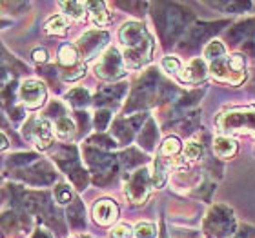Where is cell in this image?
Instances as JSON below:
<instances>
[{
  "label": "cell",
  "instance_id": "cell-7",
  "mask_svg": "<svg viewBox=\"0 0 255 238\" xmlns=\"http://www.w3.org/2000/svg\"><path fill=\"white\" fill-rule=\"evenodd\" d=\"M210 73L206 68V60L204 59H193L190 60L186 68H182V71L177 75V79L186 84H197L202 79H206V75Z\"/></svg>",
  "mask_w": 255,
  "mask_h": 238
},
{
  "label": "cell",
  "instance_id": "cell-20",
  "mask_svg": "<svg viewBox=\"0 0 255 238\" xmlns=\"http://www.w3.org/2000/svg\"><path fill=\"white\" fill-rule=\"evenodd\" d=\"M33 60H35V62H46V60H48V51L44 48L35 49V51H33Z\"/></svg>",
  "mask_w": 255,
  "mask_h": 238
},
{
  "label": "cell",
  "instance_id": "cell-19",
  "mask_svg": "<svg viewBox=\"0 0 255 238\" xmlns=\"http://www.w3.org/2000/svg\"><path fill=\"white\" fill-rule=\"evenodd\" d=\"M202 155V148H201V144H197V142H186V148H184V157H186L188 160H197L199 157Z\"/></svg>",
  "mask_w": 255,
  "mask_h": 238
},
{
  "label": "cell",
  "instance_id": "cell-1",
  "mask_svg": "<svg viewBox=\"0 0 255 238\" xmlns=\"http://www.w3.org/2000/svg\"><path fill=\"white\" fill-rule=\"evenodd\" d=\"M123 59L128 69H138L146 66L153 55V40L148 29L140 22H128L119 33Z\"/></svg>",
  "mask_w": 255,
  "mask_h": 238
},
{
  "label": "cell",
  "instance_id": "cell-15",
  "mask_svg": "<svg viewBox=\"0 0 255 238\" xmlns=\"http://www.w3.org/2000/svg\"><path fill=\"white\" fill-rule=\"evenodd\" d=\"M181 149H182L181 140L177 137H170V138H166L164 144L160 146V155H162V157H175V155L181 153Z\"/></svg>",
  "mask_w": 255,
  "mask_h": 238
},
{
  "label": "cell",
  "instance_id": "cell-10",
  "mask_svg": "<svg viewBox=\"0 0 255 238\" xmlns=\"http://www.w3.org/2000/svg\"><path fill=\"white\" fill-rule=\"evenodd\" d=\"M60 9L64 11V16L66 18H71V20H84L86 13H88V4L86 2H60Z\"/></svg>",
  "mask_w": 255,
  "mask_h": 238
},
{
  "label": "cell",
  "instance_id": "cell-21",
  "mask_svg": "<svg viewBox=\"0 0 255 238\" xmlns=\"http://www.w3.org/2000/svg\"><path fill=\"white\" fill-rule=\"evenodd\" d=\"M7 148V140H5V137L2 135V149H5Z\"/></svg>",
  "mask_w": 255,
  "mask_h": 238
},
{
  "label": "cell",
  "instance_id": "cell-12",
  "mask_svg": "<svg viewBox=\"0 0 255 238\" xmlns=\"http://www.w3.org/2000/svg\"><path fill=\"white\" fill-rule=\"evenodd\" d=\"M59 62L62 66H66V68L75 66V64L79 62V51H77V48L71 46V44H64L59 51Z\"/></svg>",
  "mask_w": 255,
  "mask_h": 238
},
{
  "label": "cell",
  "instance_id": "cell-14",
  "mask_svg": "<svg viewBox=\"0 0 255 238\" xmlns=\"http://www.w3.org/2000/svg\"><path fill=\"white\" fill-rule=\"evenodd\" d=\"M55 135H57L60 140H69V138H73V135H75L73 122L69 120V118H60V120L57 122V127H55Z\"/></svg>",
  "mask_w": 255,
  "mask_h": 238
},
{
  "label": "cell",
  "instance_id": "cell-18",
  "mask_svg": "<svg viewBox=\"0 0 255 238\" xmlns=\"http://www.w3.org/2000/svg\"><path fill=\"white\" fill-rule=\"evenodd\" d=\"M160 64H162V68H164L166 73H170V75H179L182 71V64L179 62V59H175V57H164Z\"/></svg>",
  "mask_w": 255,
  "mask_h": 238
},
{
  "label": "cell",
  "instance_id": "cell-9",
  "mask_svg": "<svg viewBox=\"0 0 255 238\" xmlns=\"http://www.w3.org/2000/svg\"><path fill=\"white\" fill-rule=\"evenodd\" d=\"M213 151H215L219 159H232L237 153V142L232 137L221 135V137L213 140Z\"/></svg>",
  "mask_w": 255,
  "mask_h": 238
},
{
  "label": "cell",
  "instance_id": "cell-13",
  "mask_svg": "<svg viewBox=\"0 0 255 238\" xmlns=\"http://www.w3.org/2000/svg\"><path fill=\"white\" fill-rule=\"evenodd\" d=\"M224 55H226V48H224L219 40L210 42L206 46V49H204V60H206L208 64L215 62V60H219L221 57H224Z\"/></svg>",
  "mask_w": 255,
  "mask_h": 238
},
{
  "label": "cell",
  "instance_id": "cell-2",
  "mask_svg": "<svg viewBox=\"0 0 255 238\" xmlns=\"http://www.w3.org/2000/svg\"><path fill=\"white\" fill-rule=\"evenodd\" d=\"M208 71L221 84L241 85L246 79V60L243 55H224L210 64Z\"/></svg>",
  "mask_w": 255,
  "mask_h": 238
},
{
  "label": "cell",
  "instance_id": "cell-8",
  "mask_svg": "<svg viewBox=\"0 0 255 238\" xmlns=\"http://www.w3.org/2000/svg\"><path fill=\"white\" fill-rule=\"evenodd\" d=\"M88 4V15H90V20L95 24V26L102 27L108 26L112 22V16L108 13L106 4L104 2H86Z\"/></svg>",
  "mask_w": 255,
  "mask_h": 238
},
{
  "label": "cell",
  "instance_id": "cell-11",
  "mask_svg": "<svg viewBox=\"0 0 255 238\" xmlns=\"http://www.w3.org/2000/svg\"><path fill=\"white\" fill-rule=\"evenodd\" d=\"M68 27H69V22L68 18L64 15H57V16H51L46 24V33L48 35H66L68 33Z\"/></svg>",
  "mask_w": 255,
  "mask_h": 238
},
{
  "label": "cell",
  "instance_id": "cell-3",
  "mask_svg": "<svg viewBox=\"0 0 255 238\" xmlns=\"http://www.w3.org/2000/svg\"><path fill=\"white\" fill-rule=\"evenodd\" d=\"M128 71L126 64H124L123 53L119 51L117 48H110L106 53L101 55L99 64L95 66V73L97 77L106 80H115L124 77Z\"/></svg>",
  "mask_w": 255,
  "mask_h": 238
},
{
  "label": "cell",
  "instance_id": "cell-4",
  "mask_svg": "<svg viewBox=\"0 0 255 238\" xmlns=\"http://www.w3.org/2000/svg\"><path fill=\"white\" fill-rule=\"evenodd\" d=\"M18 96H20V102L24 104V107L33 111V109H38L46 104L48 91H46V85L40 80L29 79L26 82H22L20 89H18Z\"/></svg>",
  "mask_w": 255,
  "mask_h": 238
},
{
  "label": "cell",
  "instance_id": "cell-6",
  "mask_svg": "<svg viewBox=\"0 0 255 238\" xmlns=\"http://www.w3.org/2000/svg\"><path fill=\"white\" fill-rule=\"evenodd\" d=\"M31 140L38 149L49 148L53 142V127L46 118H35L31 126Z\"/></svg>",
  "mask_w": 255,
  "mask_h": 238
},
{
  "label": "cell",
  "instance_id": "cell-17",
  "mask_svg": "<svg viewBox=\"0 0 255 238\" xmlns=\"http://www.w3.org/2000/svg\"><path fill=\"white\" fill-rule=\"evenodd\" d=\"M135 235V229L129 224H117L110 231V238H131Z\"/></svg>",
  "mask_w": 255,
  "mask_h": 238
},
{
  "label": "cell",
  "instance_id": "cell-5",
  "mask_svg": "<svg viewBox=\"0 0 255 238\" xmlns=\"http://www.w3.org/2000/svg\"><path fill=\"white\" fill-rule=\"evenodd\" d=\"M93 218H95V222L99 224V226L108 228V226H112L113 222H117L119 206L113 200H108V198L99 200L95 206H93Z\"/></svg>",
  "mask_w": 255,
  "mask_h": 238
},
{
  "label": "cell",
  "instance_id": "cell-16",
  "mask_svg": "<svg viewBox=\"0 0 255 238\" xmlns=\"http://www.w3.org/2000/svg\"><path fill=\"white\" fill-rule=\"evenodd\" d=\"M157 228L151 222H140L135 226V237L137 238H155Z\"/></svg>",
  "mask_w": 255,
  "mask_h": 238
}]
</instances>
